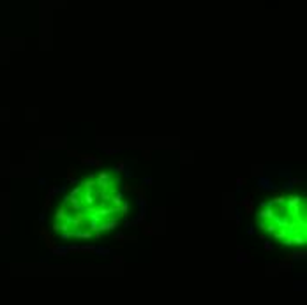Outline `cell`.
Instances as JSON below:
<instances>
[{
  "instance_id": "6da1fadb",
  "label": "cell",
  "mask_w": 307,
  "mask_h": 305,
  "mask_svg": "<svg viewBox=\"0 0 307 305\" xmlns=\"http://www.w3.org/2000/svg\"><path fill=\"white\" fill-rule=\"evenodd\" d=\"M242 205L245 207V210H247V213H252V201H251V198H245V199L242 201Z\"/></svg>"
},
{
  "instance_id": "7a4b0ae2",
  "label": "cell",
  "mask_w": 307,
  "mask_h": 305,
  "mask_svg": "<svg viewBox=\"0 0 307 305\" xmlns=\"http://www.w3.org/2000/svg\"><path fill=\"white\" fill-rule=\"evenodd\" d=\"M291 258H295V259H304V258H306V250H298V252H295Z\"/></svg>"
},
{
  "instance_id": "3957f363",
  "label": "cell",
  "mask_w": 307,
  "mask_h": 305,
  "mask_svg": "<svg viewBox=\"0 0 307 305\" xmlns=\"http://www.w3.org/2000/svg\"><path fill=\"white\" fill-rule=\"evenodd\" d=\"M74 176H76V173H74V170L71 168V170H69V173H67V180H69V182H73V178H74Z\"/></svg>"
},
{
  "instance_id": "277c9868",
  "label": "cell",
  "mask_w": 307,
  "mask_h": 305,
  "mask_svg": "<svg viewBox=\"0 0 307 305\" xmlns=\"http://www.w3.org/2000/svg\"><path fill=\"white\" fill-rule=\"evenodd\" d=\"M124 168H125V164H124V162H118V164H116V173H122Z\"/></svg>"
},
{
  "instance_id": "5b68a950",
  "label": "cell",
  "mask_w": 307,
  "mask_h": 305,
  "mask_svg": "<svg viewBox=\"0 0 307 305\" xmlns=\"http://www.w3.org/2000/svg\"><path fill=\"white\" fill-rule=\"evenodd\" d=\"M143 233H147V235H152V229H150V226H148V224H143Z\"/></svg>"
},
{
  "instance_id": "8992f818",
  "label": "cell",
  "mask_w": 307,
  "mask_h": 305,
  "mask_svg": "<svg viewBox=\"0 0 307 305\" xmlns=\"http://www.w3.org/2000/svg\"><path fill=\"white\" fill-rule=\"evenodd\" d=\"M242 184H245V180H242V178H238V180H237V185H238V187H242Z\"/></svg>"
}]
</instances>
